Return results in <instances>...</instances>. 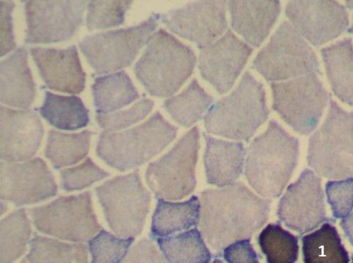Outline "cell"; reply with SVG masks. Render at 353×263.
<instances>
[{
    "label": "cell",
    "instance_id": "cell-1",
    "mask_svg": "<svg viewBox=\"0 0 353 263\" xmlns=\"http://www.w3.org/2000/svg\"><path fill=\"white\" fill-rule=\"evenodd\" d=\"M270 203L241 182L206 189L200 200V232L220 256L230 244L250 239L263 228L269 219Z\"/></svg>",
    "mask_w": 353,
    "mask_h": 263
},
{
    "label": "cell",
    "instance_id": "cell-2",
    "mask_svg": "<svg viewBox=\"0 0 353 263\" xmlns=\"http://www.w3.org/2000/svg\"><path fill=\"white\" fill-rule=\"evenodd\" d=\"M299 158V141L277 122L268 124L247 151L245 176L257 194L279 197L289 183Z\"/></svg>",
    "mask_w": 353,
    "mask_h": 263
},
{
    "label": "cell",
    "instance_id": "cell-3",
    "mask_svg": "<svg viewBox=\"0 0 353 263\" xmlns=\"http://www.w3.org/2000/svg\"><path fill=\"white\" fill-rule=\"evenodd\" d=\"M196 56L190 46L160 29L134 65L138 81L152 96L170 98L193 74Z\"/></svg>",
    "mask_w": 353,
    "mask_h": 263
},
{
    "label": "cell",
    "instance_id": "cell-4",
    "mask_svg": "<svg viewBox=\"0 0 353 263\" xmlns=\"http://www.w3.org/2000/svg\"><path fill=\"white\" fill-rule=\"evenodd\" d=\"M176 134L178 128L157 112L143 123L130 129L102 132L97 154L112 169L125 172L157 156L170 145Z\"/></svg>",
    "mask_w": 353,
    "mask_h": 263
},
{
    "label": "cell",
    "instance_id": "cell-5",
    "mask_svg": "<svg viewBox=\"0 0 353 263\" xmlns=\"http://www.w3.org/2000/svg\"><path fill=\"white\" fill-rule=\"evenodd\" d=\"M269 114L263 83L247 71L236 88L211 105L204 116L205 127L210 134L248 141Z\"/></svg>",
    "mask_w": 353,
    "mask_h": 263
},
{
    "label": "cell",
    "instance_id": "cell-6",
    "mask_svg": "<svg viewBox=\"0 0 353 263\" xmlns=\"http://www.w3.org/2000/svg\"><path fill=\"white\" fill-rule=\"evenodd\" d=\"M307 161L324 178L353 176V112L345 110L332 96L324 122L310 138Z\"/></svg>",
    "mask_w": 353,
    "mask_h": 263
},
{
    "label": "cell",
    "instance_id": "cell-7",
    "mask_svg": "<svg viewBox=\"0 0 353 263\" xmlns=\"http://www.w3.org/2000/svg\"><path fill=\"white\" fill-rule=\"evenodd\" d=\"M105 221L117 236L134 238L143 232L151 196L139 170L114 177L95 189Z\"/></svg>",
    "mask_w": 353,
    "mask_h": 263
},
{
    "label": "cell",
    "instance_id": "cell-8",
    "mask_svg": "<svg viewBox=\"0 0 353 263\" xmlns=\"http://www.w3.org/2000/svg\"><path fill=\"white\" fill-rule=\"evenodd\" d=\"M154 13L139 25L86 36L79 49L97 74H108L130 66L158 28Z\"/></svg>",
    "mask_w": 353,
    "mask_h": 263
},
{
    "label": "cell",
    "instance_id": "cell-9",
    "mask_svg": "<svg viewBox=\"0 0 353 263\" xmlns=\"http://www.w3.org/2000/svg\"><path fill=\"white\" fill-rule=\"evenodd\" d=\"M252 67L272 83L321 74L319 58L312 48L288 21L281 23L259 52Z\"/></svg>",
    "mask_w": 353,
    "mask_h": 263
},
{
    "label": "cell",
    "instance_id": "cell-10",
    "mask_svg": "<svg viewBox=\"0 0 353 263\" xmlns=\"http://www.w3.org/2000/svg\"><path fill=\"white\" fill-rule=\"evenodd\" d=\"M30 214L39 232L72 243L90 242L102 230L90 192L58 198Z\"/></svg>",
    "mask_w": 353,
    "mask_h": 263
},
{
    "label": "cell",
    "instance_id": "cell-11",
    "mask_svg": "<svg viewBox=\"0 0 353 263\" xmlns=\"http://www.w3.org/2000/svg\"><path fill=\"white\" fill-rule=\"evenodd\" d=\"M273 109L294 131L308 136L319 125L330 101L319 74L270 83Z\"/></svg>",
    "mask_w": 353,
    "mask_h": 263
},
{
    "label": "cell",
    "instance_id": "cell-12",
    "mask_svg": "<svg viewBox=\"0 0 353 263\" xmlns=\"http://www.w3.org/2000/svg\"><path fill=\"white\" fill-rule=\"evenodd\" d=\"M199 150V132L195 127L167 154L148 165L146 182L158 200H181L194 192Z\"/></svg>",
    "mask_w": 353,
    "mask_h": 263
},
{
    "label": "cell",
    "instance_id": "cell-13",
    "mask_svg": "<svg viewBox=\"0 0 353 263\" xmlns=\"http://www.w3.org/2000/svg\"><path fill=\"white\" fill-rule=\"evenodd\" d=\"M87 4L85 0L26 1V43L47 44L72 39L83 22Z\"/></svg>",
    "mask_w": 353,
    "mask_h": 263
},
{
    "label": "cell",
    "instance_id": "cell-14",
    "mask_svg": "<svg viewBox=\"0 0 353 263\" xmlns=\"http://www.w3.org/2000/svg\"><path fill=\"white\" fill-rule=\"evenodd\" d=\"M277 214L287 228L301 235L325 222H335L327 216L322 179L310 169H305L288 187L279 201Z\"/></svg>",
    "mask_w": 353,
    "mask_h": 263
},
{
    "label": "cell",
    "instance_id": "cell-15",
    "mask_svg": "<svg viewBox=\"0 0 353 263\" xmlns=\"http://www.w3.org/2000/svg\"><path fill=\"white\" fill-rule=\"evenodd\" d=\"M228 3L223 0L192 2L160 14V20L173 33L202 50L228 31Z\"/></svg>",
    "mask_w": 353,
    "mask_h": 263
},
{
    "label": "cell",
    "instance_id": "cell-16",
    "mask_svg": "<svg viewBox=\"0 0 353 263\" xmlns=\"http://www.w3.org/2000/svg\"><path fill=\"white\" fill-rule=\"evenodd\" d=\"M57 193L55 178L40 158L25 162H1L0 198L15 207L37 204Z\"/></svg>",
    "mask_w": 353,
    "mask_h": 263
},
{
    "label": "cell",
    "instance_id": "cell-17",
    "mask_svg": "<svg viewBox=\"0 0 353 263\" xmlns=\"http://www.w3.org/2000/svg\"><path fill=\"white\" fill-rule=\"evenodd\" d=\"M285 14L302 37L314 46L337 39L350 23L346 8L333 0H292Z\"/></svg>",
    "mask_w": 353,
    "mask_h": 263
},
{
    "label": "cell",
    "instance_id": "cell-18",
    "mask_svg": "<svg viewBox=\"0 0 353 263\" xmlns=\"http://www.w3.org/2000/svg\"><path fill=\"white\" fill-rule=\"evenodd\" d=\"M253 49L230 30L203 48L199 57L203 78L220 94L228 92L241 74Z\"/></svg>",
    "mask_w": 353,
    "mask_h": 263
},
{
    "label": "cell",
    "instance_id": "cell-19",
    "mask_svg": "<svg viewBox=\"0 0 353 263\" xmlns=\"http://www.w3.org/2000/svg\"><path fill=\"white\" fill-rule=\"evenodd\" d=\"M0 122L1 160L19 162L31 160L38 152L44 134L43 125L37 112L1 105Z\"/></svg>",
    "mask_w": 353,
    "mask_h": 263
},
{
    "label": "cell",
    "instance_id": "cell-20",
    "mask_svg": "<svg viewBox=\"0 0 353 263\" xmlns=\"http://www.w3.org/2000/svg\"><path fill=\"white\" fill-rule=\"evenodd\" d=\"M30 52L47 88L73 94L84 91L86 74L76 45L65 49L32 47Z\"/></svg>",
    "mask_w": 353,
    "mask_h": 263
},
{
    "label": "cell",
    "instance_id": "cell-21",
    "mask_svg": "<svg viewBox=\"0 0 353 263\" xmlns=\"http://www.w3.org/2000/svg\"><path fill=\"white\" fill-rule=\"evenodd\" d=\"M232 29L246 43L261 46L272 31L281 13L278 0L250 1L233 0L228 3Z\"/></svg>",
    "mask_w": 353,
    "mask_h": 263
},
{
    "label": "cell",
    "instance_id": "cell-22",
    "mask_svg": "<svg viewBox=\"0 0 353 263\" xmlns=\"http://www.w3.org/2000/svg\"><path fill=\"white\" fill-rule=\"evenodd\" d=\"M0 75L1 103L19 109H28L35 99L37 85L28 64L26 47L17 48L14 52L2 59Z\"/></svg>",
    "mask_w": 353,
    "mask_h": 263
},
{
    "label": "cell",
    "instance_id": "cell-23",
    "mask_svg": "<svg viewBox=\"0 0 353 263\" xmlns=\"http://www.w3.org/2000/svg\"><path fill=\"white\" fill-rule=\"evenodd\" d=\"M203 136L208 184L222 188L236 182L245 166L246 152L243 143L218 139L206 134Z\"/></svg>",
    "mask_w": 353,
    "mask_h": 263
},
{
    "label": "cell",
    "instance_id": "cell-24",
    "mask_svg": "<svg viewBox=\"0 0 353 263\" xmlns=\"http://www.w3.org/2000/svg\"><path fill=\"white\" fill-rule=\"evenodd\" d=\"M325 73L336 98L353 107V43L338 41L321 51Z\"/></svg>",
    "mask_w": 353,
    "mask_h": 263
},
{
    "label": "cell",
    "instance_id": "cell-25",
    "mask_svg": "<svg viewBox=\"0 0 353 263\" xmlns=\"http://www.w3.org/2000/svg\"><path fill=\"white\" fill-rule=\"evenodd\" d=\"M200 211L201 204L196 196L179 202L159 200L152 218L150 237L157 239L196 229Z\"/></svg>",
    "mask_w": 353,
    "mask_h": 263
},
{
    "label": "cell",
    "instance_id": "cell-26",
    "mask_svg": "<svg viewBox=\"0 0 353 263\" xmlns=\"http://www.w3.org/2000/svg\"><path fill=\"white\" fill-rule=\"evenodd\" d=\"M92 93L97 114L119 111L139 98L132 80L124 70L97 77Z\"/></svg>",
    "mask_w": 353,
    "mask_h": 263
},
{
    "label": "cell",
    "instance_id": "cell-27",
    "mask_svg": "<svg viewBox=\"0 0 353 263\" xmlns=\"http://www.w3.org/2000/svg\"><path fill=\"white\" fill-rule=\"evenodd\" d=\"M39 112L47 123L62 130L74 131L84 128L90 121L89 110L76 95L65 96L46 92Z\"/></svg>",
    "mask_w": 353,
    "mask_h": 263
},
{
    "label": "cell",
    "instance_id": "cell-28",
    "mask_svg": "<svg viewBox=\"0 0 353 263\" xmlns=\"http://www.w3.org/2000/svg\"><path fill=\"white\" fill-rule=\"evenodd\" d=\"M334 223L325 222L303 237L304 263H350L349 253Z\"/></svg>",
    "mask_w": 353,
    "mask_h": 263
},
{
    "label": "cell",
    "instance_id": "cell-29",
    "mask_svg": "<svg viewBox=\"0 0 353 263\" xmlns=\"http://www.w3.org/2000/svg\"><path fill=\"white\" fill-rule=\"evenodd\" d=\"M93 135V132L88 129L74 134L51 129L47 137L45 156L55 169L74 165L88 156Z\"/></svg>",
    "mask_w": 353,
    "mask_h": 263
},
{
    "label": "cell",
    "instance_id": "cell-30",
    "mask_svg": "<svg viewBox=\"0 0 353 263\" xmlns=\"http://www.w3.org/2000/svg\"><path fill=\"white\" fill-rule=\"evenodd\" d=\"M213 102L214 98L194 79L182 92L164 101L163 107L176 123L190 127L203 117Z\"/></svg>",
    "mask_w": 353,
    "mask_h": 263
},
{
    "label": "cell",
    "instance_id": "cell-31",
    "mask_svg": "<svg viewBox=\"0 0 353 263\" xmlns=\"http://www.w3.org/2000/svg\"><path fill=\"white\" fill-rule=\"evenodd\" d=\"M161 253L170 263H210L212 255L196 229L156 239Z\"/></svg>",
    "mask_w": 353,
    "mask_h": 263
},
{
    "label": "cell",
    "instance_id": "cell-32",
    "mask_svg": "<svg viewBox=\"0 0 353 263\" xmlns=\"http://www.w3.org/2000/svg\"><path fill=\"white\" fill-rule=\"evenodd\" d=\"M27 260L29 263H89L88 248L84 244L34 235Z\"/></svg>",
    "mask_w": 353,
    "mask_h": 263
},
{
    "label": "cell",
    "instance_id": "cell-33",
    "mask_svg": "<svg viewBox=\"0 0 353 263\" xmlns=\"http://www.w3.org/2000/svg\"><path fill=\"white\" fill-rule=\"evenodd\" d=\"M1 263H14L25 253L32 228L25 209L12 211L1 220Z\"/></svg>",
    "mask_w": 353,
    "mask_h": 263
},
{
    "label": "cell",
    "instance_id": "cell-34",
    "mask_svg": "<svg viewBox=\"0 0 353 263\" xmlns=\"http://www.w3.org/2000/svg\"><path fill=\"white\" fill-rule=\"evenodd\" d=\"M258 242L267 263H296L299 259V238L279 223L267 225Z\"/></svg>",
    "mask_w": 353,
    "mask_h": 263
},
{
    "label": "cell",
    "instance_id": "cell-35",
    "mask_svg": "<svg viewBox=\"0 0 353 263\" xmlns=\"http://www.w3.org/2000/svg\"><path fill=\"white\" fill-rule=\"evenodd\" d=\"M133 1L92 0L87 5L86 25L89 30L121 25Z\"/></svg>",
    "mask_w": 353,
    "mask_h": 263
},
{
    "label": "cell",
    "instance_id": "cell-36",
    "mask_svg": "<svg viewBox=\"0 0 353 263\" xmlns=\"http://www.w3.org/2000/svg\"><path fill=\"white\" fill-rule=\"evenodd\" d=\"M134 238H125L101 230L89 242L91 263H121L130 250Z\"/></svg>",
    "mask_w": 353,
    "mask_h": 263
},
{
    "label": "cell",
    "instance_id": "cell-37",
    "mask_svg": "<svg viewBox=\"0 0 353 263\" xmlns=\"http://www.w3.org/2000/svg\"><path fill=\"white\" fill-rule=\"evenodd\" d=\"M110 176V173L87 158L78 165L61 171V188L65 192L85 189Z\"/></svg>",
    "mask_w": 353,
    "mask_h": 263
},
{
    "label": "cell",
    "instance_id": "cell-38",
    "mask_svg": "<svg viewBox=\"0 0 353 263\" xmlns=\"http://www.w3.org/2000/svg\"><path fill=\"white\" fill-rule=\"evenodd\" d=\"M154 101L143 98L127 109L108 114H97V121L99 126L105 131L124 130L143 120L154 109Z\"/></svg>",
    "mask_w": 353,
    "mask_h": 263
},
{
    "label": "cell",
    "instance_id": "cell-39",
    "mask_svg": "<svg viewBox=\"0 0 353 263\" xmlns=\"http://www.w3.org/2000/svg\"><path fill=\"white\" fill-rule=\"evenodd\" d=\"M325 193L335 219H345L353 210V177L329 181Z\"/></svg>",
    "mask_w": 353,
    "mask_h": 263
},
{
    "label": "cell",
    "instance_id": "cell-40",
    "mask_svg": "<svg viewBox=\"0 0 353 263\" xmlns=\"http://www.w3.org/2000/svg\"><path fill=\"white\" fill-rule=\"evenodd\" d=\"M121 263H170L157 246L148 238L141 239L131 247Z\"/></svg>",
    "mask_w": 353,
    "mask_h": 263
},
{
    "label": "cell",
    "instance_id": "cell-41",
    "mask_svg": "<svg viewBox=\"0 0 353 263\" xmlns=\"http://www.w3.org/2000/svg\"><path fill=\"white\" fill-rule=\"evenodd\" d=\"M15 3L10 0H2L0 2V14H1V50L0 55L6 56L10 52L17 50L15 41L13 11Z\"/></svg>",
    "mask_w": 353,
    "mask_h": 263
},
{
    "label": "cell",
    "instance_id": "cell-42",
    "mask_svg": "<svg viewBox=\"0 0 353 263\" xmlns=\"http://www.w3.org/2000/svg\"><path fill=\"white\" fill-rule=\"evenodd\" d=\"M223 257L228 263H261L250 239L230 244L223 250Z\"/></svg>",
    "mask_w": 353,
    "mask_h": 263
},
{
    "label": "cell",
    "instance_id": "cell-43",
    "mask_svg": "<svg viewBox=\"0 0 353 263\" xmlns=\"http://www.w3.org/2000/svg\"><path fill=\"white\" fill-rule=\"evenodd\" d=\"M341 227L353 247V211L348 217L341 221Z\"/></svg>",
    "mask_w": 353,
    "mask_h": 263
},
{
    "label": "cell",
    "instance_id": "cell-44",
    "mask_svg": "<svg viewBox=\"0 0 353 263\" xmlns=\"http://www.w3.org/2000/svg\"><path fill=\"white\" fill-rule=\"evenodd\" d=\"M8 202L1 200V216H3V215L8 211Z\"/></svg>",
    "mask_w": 353,
    "mask_h": 263
},
{
    "label": "cell",
    "instance_id": "cell-45",
    "mask_svg": "<svg viewBox=\"0 0 353 263\" xmlns=\"http://www.w3.org/2000/svg\"><path fill=\"white\" fill-rule=\"evenodd\" d=\"M346 7L353 10V0H350V1L345 2Z\"/></svg>",
    "mask_w": 353,
    "mask_h": 263
},
{
    "label": "cell",
    "instance_id": "cell-46",
    "mask_svg": "<svg viewBox=\"0 0 353 263\" xmlns=\"http://www.w3.org/2000/svg\"><path fill=\"white\" fill-rule=\"evenodd\" d=\"M353 19V16H352ZM348 32L353 35V22L352 26L348 29Z\"/></svg>",
    "mask_w": 353,
    "mask_h": 263
},
{
    "label": "cell",
    "instance_id": "cell-47",
    "mask_svg": "<svg viewBox=\"0 0 353 263\" xmlns=\"http://www.w3.org/2000/svg\"><path fill=\"white\" fill-rule=\"evenodd\" d=\"M213 263H225L223 262L222 260H221L220 259H216Z\"/></svg>",
    "mask_w": 353,
    "mask_h": 263
},
{
    "label": "cell",
    "instance_id": "cell-48",
    "mask_svg": "<svg viewBox=\"0 0 353 263\" xmlns=\"http://www.w3.org/2000/svg\"><path fill=\"white\" fill-rule=\"evenodd\" d=\"M352 263H353V255L352 256Z\"/></svg>",
    "mask_w": 353,
    "mask_h": 263
},
{
    "label": "cell",
    "instance_id": "cell-49",
    "mask_svg": "<svg viewBox=\"0 0 353 263\" xmlns=\"http://www.w3.org/2000/svg\"><path fill=\"white\" fill-rule=\"evenodd\" d=\"M21 263H26V261H22Z\"/></svg>",
    "mask_w": 353,
    "mask_h": 263
}]
</instances>
